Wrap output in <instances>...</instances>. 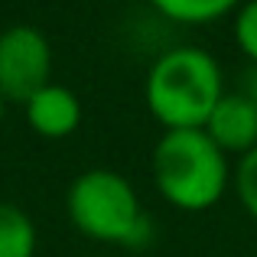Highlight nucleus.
<instances>
[{
	"mask_svg": "<svg viewBox=\"0 0 257 257\" xmlns=\"http://www.w3.org/2000/svg\"><path fill=\"white\" fill-rule=\"evenodd\" d=\"M0 257H36V225L13 202H0Z\"/></svg>",
	"mask_w": 257,
	"mask_h": 257,
	"instance_id": "0eeeda50",
	"label": "nucleus"
},
{
	"mask_svg": "<svg viewBox=\"0 0 257 257\" xmlns=\"http://www.w3.org/2000/svg\"><path fill=\"white\" fill-rule=\"evenodd\" d=\"M215 147L225 157H241V153L254 150L257 147V107L244 91H225L218 98V104L212 107L205 127Z\"/></svg>",
	"mask_w": 257,
	"mask_h": 257,
	"instance_id": "39448f33",
	"label": "nucleus"
},
{
	"mask_svg": "<svg viewBox=\"0 0 257 257\" xmlns=\"http://www.w3.org/2000/svg\"><path fill=\"white\" fill-rule=\"evenodd\" d=\"M52 82V46L33 23L0 30V98L26 104L39 88Z\"/></svg>",
	"mask_w": 257,
	"mask_h": 257,
	"instance_id": "20e7f679",
	"label": "nucleus"
},
{
	"mask_svg": "<svg viewBox=\"0 0 257 257\" xmlns=\"http://www.w3.org/2000/svg\"><path fill=\"white\" fill-rule=\"evenodd\" d=\"M4 114H7V101L0 98V124H4Z\"/></svg>",
	"mask_w": 257,
	"mask_h": 257,
	"instance_id": "f8f14e48",
	"label": "nucleus"
},
{
	"mask_svg": "<svg viewBox=\"0 0 257 257\" xmlns=\"http://www.w3.org/2000/svg\"><path fill=\"white\" fill-rule=\"evenodd\" d=\"M26 124L43 140H65L82 124V101L72 88L49 82L23 104Z\"/></svg>",
	"mask_w": 257,
	"mask_h": 257,
	"instance_id": "423d86ee",
	"label": "nucleus"
},
{
	"mask_svg": "<svg viewBox=\"0 0 257 257\" xmlns=\"http://www.w3.org/2000/svg\"><path fill=\"white\" fill-rule=\"evenodd\" d=\"M69 221L98 244L140 251L153 241V221L134 182L114 170H85L65 192Z\"/></svg>",
	"mask_w": 257,
	"mask_h": 257,
	"instance_id": "f03ea898",
	"label": "nucleus"
},
{
	"mask_svg": "<svg viewBox=\"0 0 257 257\" xmlns=\"http://www.w3.org/2000/svg\"><path fill=\"white\" fill-rule=\"evenodd\" d=\"M153 186L182 212H205L218 205L231 182L228 157L205 131H163L150 153Z\"/></svg>",
	"mask_w": 257,
	"mask_h": 257,
	"instance_id": "7ed1b4c3",
	"label": "nucleus"
},
{
	"mask_svg": "<svg viewBox=\"0 0 257 257\" xmlns=\"http://www.w3.org/2000/svg\"><path fill=\"white\" fill-rule=\"evenodd\" d=\"M244 94L254 101V107H257V65H254V69L244 75Z\"/></svg>",
	"mask_w": 257,
	"mask_h": 257,
	"instance_id": "9b49d317",
	"label": "nucleus"
},
{
	"mask_svg": "<svg viewBox=\"0 0 257 257\" xmlns=\"http://www.w3.org/2000/svg\"><path fill=\"white\" fill-rule=\"evenodd\" d=\"M150 4L173 23L202 26V23H215V20L234 13L244 0H150Z\"/></svg>",
	"mask_w": 257,
	"mask_h": 257,
	"instance_id": "6e6552de",
	"label": "nucleus"
},
{
	"mask_svg": "<svg viewBox=\"0 0 257 257\" xmlns=\"http://www.w3.org/2000/svg\"><path fill=\"white\" fill-rule=\"evenodd\" d=\"M94 257H114V254H94Z\"/></svg>",
	"mask_w": 257,
	"mask_h": 257,
	"instance_id": "ddd939ff",
	"label": "nucleus"
},
{
	"mask_svg": "<svg viewBox=\"0 0 257 257\" xmlns=\"http://www.w3.org/2000/svg\"><path fill=\"white\" fill-rule=\"evenodd\" d=\"M231 186H234L241 208L257 221V147L238 157V163L231 170Z\"/></svg>",
	"mask_w": 257,
	"mask_h": 257,
	"instance_id": "1a4fd4ad",
	"label": "nucleus"
},
{
	"mask_svg": "<svg viewBox=\"0 0 257 257\" xmlns=\"http://www.w3.org/2000/svg\"><path fill=\"white\" fill-rule=\"evenodd\" d=\"M225 94L221 65L202 46H173L153 59L144 98L163 131H202Z\"/></svg>",
	"mask_w": 257,
	"mask_h": 257,
	"instance_id": "f257e3e1",
	"label": "nucleus"
},
{
	"mask_svg": "<svg viewBox=\"0 0 257 257\" xmlns=\"http://www.w3.org/2000/svg\"><path fill=\"white\" fill-rule=\"evenodd\" d=\"M234 43L257 65V0H244L234 10Z\"/></svg>",
	"mask_w": 257,
	"mask_h": 257,
	"instance_id": "9d476101",
	"label": "nucleus"
}]
</instances>
